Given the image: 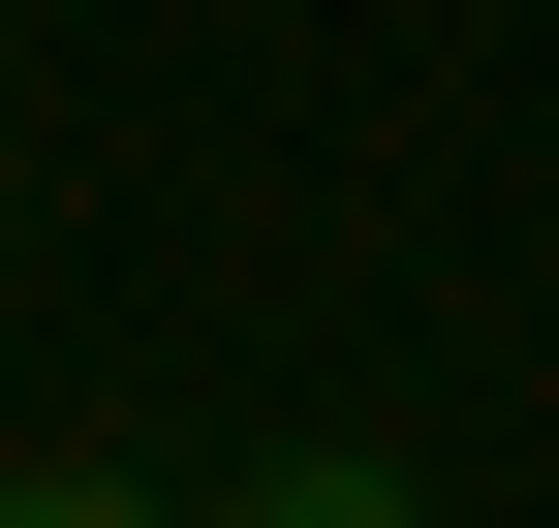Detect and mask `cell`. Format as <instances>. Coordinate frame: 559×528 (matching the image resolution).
I'll return each mask as SVG.
<instances>
[{
    "instance_id": "1",
    "label": "cell",
    "mask_w": 559,
    "mask_h": 528,
    "mask_svg": "<svg viewBox=\"0 0 559 528\" xmlns=\"http://www.w3.org/2000/svg\"><path fill=\"white\" fill-rule=\"evenodd\" d=\"M218 528H436V497H404V467H373V435H280V467H249Z\"/></svg>"
},
{
    "instance_id": "2",
    "label": "cell",
    "mask_w": 559,
    "mask_h": 528,
    "mask_svg": "<svg viewBox=\"0 0 559 528\" xmlns=\"http://www.w3.org/2000/svg\"><path fill=\"white\" fill-rule=\"evenodd\" d=\"M0 528H187V497H124V467H0Z\"/></svg>"
}]
</instances>
